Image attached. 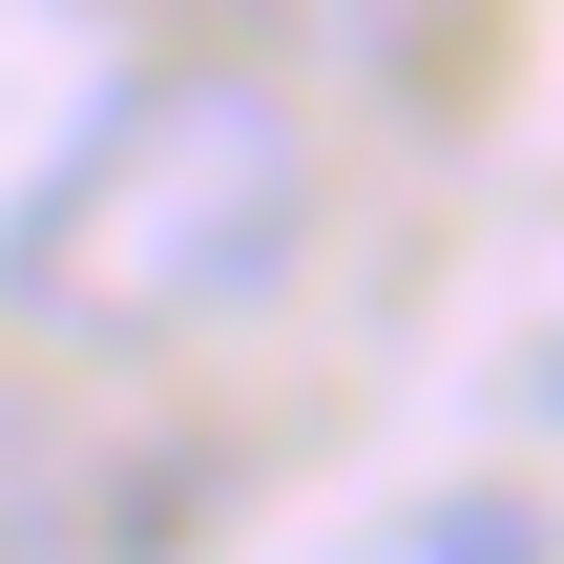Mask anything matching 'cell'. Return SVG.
Here are the masks:
<instances>
[{"instance_id":"6da1fadb","label":"cell","mask_w":564,"mask_h":564,"mask_svg":"<svg viewBox=\"0 0 564 564\" xmlns=\"http://www.w3.org/2000/svg\"><path fill=\"white\" fill-rule=\"evenodd\" d=\"M314 230V126L272 63H126L0 209V314L63 356H167L251 314Z\"/></svg>"},{"instance_id":"7a4b0ae2","label":"cell","mask_w":564,"mask_h":564,"mask_svg":"<svg viewBox=\"0 0 564 564\" xmlns=\"http://www.w3.org/2000/svg\"><path fill=\"white\" fill-rule=\"evenodd\" d=\"M0 564H84V460L21 377H0Z\"/></svg>"},{"instance_id":"3957f363","label":"cell","mask_w":564,"mask_h":564,"mask_svg":"<svg viewBox=\"0 0 564 564\" xmlns=\"http://www.w3.org/2000/svg\"><path fill=\"white\" fill-rule=\"evenodd\" d=\"M377 564H544V502H523V481H460V502H419Z\"/></svg>"}]
</instances>
